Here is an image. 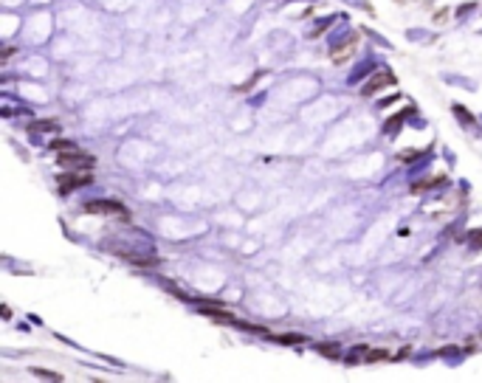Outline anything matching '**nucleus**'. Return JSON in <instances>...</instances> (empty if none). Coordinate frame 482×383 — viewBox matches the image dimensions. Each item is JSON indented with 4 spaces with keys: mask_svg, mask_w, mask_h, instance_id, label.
<instances>
[{
    "mask_svg": "<svg viewBox=\"0 0 482 383\" xmlns=\"http://www.w3.org/2000/svg\"><path fill=\"white\" fill-rule=\"evenodd\" d=\"M59 166L65 169H93V155L85 152H76V149H68V152H59Z\"/></svg>",
    "mask_w": 482,
    "mask_h": 383,
    "instance_id": "obj_1",
    "label": "nucleus"
},
{
    "mask_svg": "<svg viewBox=\"0 0 482 383\" xmlns=\"http://www.w3.org/2000/svg\"><path fill=\"white\" fill-rule=\"evenodd\" d=\"M85 183H93V169H68V175L59 177V189L62 191L79 189Z\"/></svg>",
    "mask_w": 482,
    "mask_h": 383,
    "instance_id": "obj_2",
    "label": "nucleus"
},
{
    "mask_svg": "<svg viewBox=\"0 0 482 383\" xmlns=\"http://www.w3.org/2000/svg\"><path fill=\"white\" fill-rule=\"evenodd\" d=\"M85 214H119V217H127V209L121 206V203L96 200V203H85Z\"/></svg>",
    "mask_w": 482,
    "mask_h": 383,
    "instance_id": "obj_3",
    "label": "nucleus"
},
{
    "mask_svg": "<svg viewBox=\"0 0 482 383\" xmlns=\"http://www.w3.org/2000/svg\"><path fill=\"white\" fill-rule=\"evenodd\" d=\"M386 85H395V76H392V73H375V76L369 79L367 85L361 87V96H375L378 90H383V87Z\"/></svg>",
    "mask_w": 482,
    "mask_h": 383,
    "instance_id": "obj_4",
    "label": "nucleus"
},
{
    "mask_svg": "<svg viewBox=\"0 0 482 383\" xmlns=\"http://www.w3.org/2000/svg\"><path fill=\"white\" fill-rule=\"evenodd\" d=\"M355 45H358V34H353V37L347 40V43L336 45V51L330 54V59H333L336 65H344V62H347V59L355 54Z\"/></svg>",
    "mask_w": 482,
    "mask_h": 383,
    "instance_id": "obj_5",
    "label": "nucleus"
},
{
    "mask_svg": "<svg viewBox=\"0 0 482 383\" xmlns=\"http://www.w3.org/2000/svg\"><path fill=\"white\" fill-rule=\"evenodd\" d=\"M59 124L54 119H45V121H31L29 124V133L31 135H37V133H54V130H57Z\"/></svg>",
    "mask_w": 482,
    "mask_h": 383,
    "instance_id": "obj_6",
    "label": "nucleus"
},
{
    "mask_svg": "<svg viewBox=\"0 0 482 383\" xmlns=\"http://www.w3.org/2000/svg\"><path fill=\"white\" fill-rule=\"evenodd\" d=\"M203 316H209V319L214 321H234V316L228 310H217V307H203Z\"/></svg>",
    "mask_w": 482,
    "mask_h": 383,
    "instance_id": "obj_7",
    "label": "nucleus"
},
{
    "mask_svg": "<svg viewBox=\"0 0 482 383\" xmlns=\"http://www.w3.org/2000/svg\"><path fill=\"white\" fill-rule=\"evenodd\" d=\"M392 355L386 349H369L367 352V363H378V361H389Z\"/></svg>",
    "mask_w": 482,
    "mask_h": 383,
    "instance_id": "obj_8",
    "label": "nucleus"
},
{
    "mask_svg": "<svg viewBox=\"0 0 482 383\" xmlns=\"http://www.w3.org/2000/svg\"><path fill=\"white\" fill-rule=\"evenodd\" d=\"M420 155H423L420 149H406V152H400V155H397V161H404V163H412V161H415V158H420Z\"/></svg>",
    "mask_w": 482,
    "mask_h": 383,
    "instance_id": "obj_9",
    "label": "nucleus"
},
{
    "mask_svg": "<svg viewBox=\"0 0 482 383\" xmlns=\"http://www.w3.org/2000/svg\"><path fill=\"white\" fill-rule=\"evenodd\" d=\"M51 147L57 149V152H68V149H76V147H73L71 141H65V138H57V141L51 144Z\"/></svg>",
    "mask_w": 482,
    "mask_h": 383,
    "instance_id": "obj_10",
    "label": "nucleus"
},
{
    "mask_svg": "<svg viewBox=\"0 0 482 383\" xmlns=\"http://www.w3.org/2000/svg\"><path fill=\"white\" fill-rule=\"evenodd\" d=\"M279 344H302V341H307L305 335H279Z\"/></svg>",
    "mask_w": 482,
    "mask_h": 383,
    "instance_id": "obj_11",
    "label": "nucleus"
},
{
    "mask_svg": "<svg viewBox=\"0 0 482 383\" xmlns=\"http://www.w3.org/2000/svg\"><path fill=\"white\" fill-rule=\"evenodd\" d=\"M404 116H406V113H397V116H395V119H392V121H389V124H386V133H395V130H397V127H400V121H404Z\"/></svg>",
    "mask_w": 482,
    "mask_h": 383,
    "instance_id": "obj_12",
    "label": "nucleus"
},
{
    "mask_svg": "<svg viewBox=\"0 0 482 383\" xmlns=\"http://www.w3.org/2000/svg\"><path fill=\"white\" fill-rule=\"evenodd\" d=\"M319 352L327 358H339V347H319Z\"/></svg>",
    "mask_w": 482,
    "mask_h": 383,
    "instance_id": "obj_13",
    "label": "nucleus"
},
{
    "mask_svg": "<svg viewBox=\"0 0 482 383\" xmlns=\"http://www.w3.org/2000/svg\"><path fill=\"white\" fill-rule=\"evenodd\" d=\"M34 375L48 377V380H59V375H57V372H45V369H34Z\"/></svg>",
    "mask_w": 482,
    "mask_h": 383,
    "instance_id": "obj_14",
    "label": "nucleus"
},
{
    "mask_svg": "<svg viewBox=\"0 0 482 383\" xmlns=\"http://www.w3.org/2000/svg\"><path fill=\"white\" fill-rule=\"evenodd\" d=\"M471 248H474V251H479V248H482V231L471 237Z\"/></svg>",
    "mask_w": 482,
    "mask_h": 383,
    "instance_id": "obj_15",
    "label": "nucleus"
},
{
    "mask_svg": "<svg viewBox=\"0 0 482 383\" xmlns=\"http://www.w3.org/2000/svg\"><path fill=\"white\" fill-rule=\"evenodd\" d=\"M446 17H448V12L443 9V12H437V15H434V23H446Z\"/></svg>",
    "mask_w": 482,
    "mask_h": 383,
    "instance_id": "obj_16",
    "label": "nucleus"
}]
</instances>
